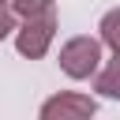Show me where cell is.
Instances as JSON below:
<instances>
[{
  "label": "cell",
  "mask_w": 120,
  "mask_h": 120,
  "mask_svg": "<svg viewBox=\"0 0 120 120\" xmlns=\"http://www.w3.org/2000/svg\"><path fill=\"white\" fill-rule=\"evenodd\" d=\"M19 15H15V8H11V0H0V41L4 38H11L15 30H19V22H15Z\"/></svg>",
  "instance_id": "52a82bcc"
},
{
  "label": "cell",
  "mask_w": 120,
  "mask_h": 120,
  "mask_svg": "<svg viewBox=\"0 0 120 120\" xmlns=\"http://www.w3.org/2000/svg\"><path fill=\"white\" fill-rule=\"evenodd\" d=\"M52 4H56V0H11V8H15V15H19V19L49 15V11H52Z\"/></svg>",
  "instance_id": "8992f818"
},
{
  "label": "cell",
  "mask_w": 120,
  "mask_h": 120,
  "mask_svg": "<svg viewBox=\"0 0 120 120\" xmlns=\"http://www.w3.org/2000/svg\"><path fill=\"white\" fill-rule=\"evenodd\" d=\"M94 90L109 101H120V52H112V60L105 68H98L94 75Z\"/></svg>",
  "instance_id": "277c9868"
},
{
  "label": "cell",
  "mask_w": 120,
  "mask_h": 120,
  "mask_svg": "<svg viewBox=\"0 0 120 120\" xmlns=\"http://www.w3.org/2000/svg\"><path fill=\"white\" fill-rule=\"evenodd\" d=\"M98 38H101L105 49L120 52V8H112V11L101 15V22H98Z\"/></svg>",
  "instance_id": "5b68a950"
},
{
  "label": "cell",
  "mask_w": 120,
  "mask_h": 120,
  "mask_svg": "<svg viewBox=\"0 0 120 120\" xmlns=\"http://www.w3.org/2000/svg\"><path fill=\"white\" fill-rule=\"evenodd\" d=\"M52 38H56V11L34 15V19H22V26L15 30V49H19V56H26V60H41V56L49 52Z\"/></svg>",
  "instance_id": "7a4b0ae2"
},
{
  "label": "cell",
  "mask_w": 120,
  "mask_h": 120,
  "mask_svg": "<svg viewBox=\"0 0 120 120\" xmlns=\"http://www.w3.org/2000/svg\"><path fill=\"white\" fill-rule=\"evenodd\" d=\"M41 120H64V116H94L98 112V101L90 94H75V90H64V94H52L49 101H41Z\"/></svg>",
  "instance_id": "3957f363"
},
{
  "label": "cell",
  "mask_w": 120,
  "mask_h": 120,
  "mask_svg": "<svg viewBox=\"0 0 120 120\" xmlns=\"http://www.w3.org/2000/svg\"><path fill=\"white\" fill-rule=\"evenodd\" d=\"M101 68V38L79 34L60 45V71L68 79H94Z\"/></svg>",
  "instance_id": "6da1fadb"
}]
</instances>
